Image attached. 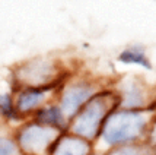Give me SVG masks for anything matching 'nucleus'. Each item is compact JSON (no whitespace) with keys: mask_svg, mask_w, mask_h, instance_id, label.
Instances as JSON below:
<instances>
[{"mask_svg":"<svg viewBox=\"0 0 156 155\" xmlns=\"http://www.w3.org/2000/svg\"><path fill=\"white\" fill-rule=\"evenodd\" d=\"M152 116L153 114L147 111H134L117 107L104 121L95 142V149L107 152L117 146L143 142Z\"/></svg>","mask_w":156,"mask_h":155,"instance_id":"f257e3e1","label":"nucleus"},{"mask_svg":"<svg viewBox=\"0 0 156 155\" xmlns=\"http://www.w3.org/2000/svg\"><path fill=\"white\" fill-rule=\"evenodd\" d=\"M117 107L118 100L114 89L105 85L69 120L67 132L95 145L105 119Z\"/></svg>","mask_w":156,"mask_h":155,"instance_id":"f03ea898","label":"nucleus"},{"mask_svg":"<svg viewBox=\"0 0 156 155\" xmlns=\"http://www.w3.org/2000/svg\"><path fill=\"white\" fill-rule=\"evenodd\" d=\"M72 75L53 57L37 56L20 61L10 69L15 88L19 87H48L61 85Z\"/></svg>","mask_w":156,"mask_h":155,"instance_id":"7ed1b4c3","label":"nucleus"},{"mask_svg":"<svg viewBox=\"0 0 156 155\" xmlns=\"http://www.w3.org/2000/svg\"><path fill=\"white\" fill-rule=\"evenodd\" d=\"M104 87L105 83L99 82L95 78H90L86 75L72 73L58 87L57 95H55V102L60 105L63 113L70 120Z\"/></svg>","mask_w":156,"mask_h":155,"instance_id":"20e7f679","label":"nucleus"},{"mask_svg":"<svg viewBox=\"0 0 156 155\" xmlns=\"http://www.w3.org/2000/svg\"><path fill=\"white\" fill-rule=\"evenodd\" d=\"M10 130L20 155H48L60 135V132L42 126L32 119L20 121Z\"/></svg>","mask_w":156,"mask_h":155,"instance_id":"39448f33","label":"nucleus"},{"mask_svg":"<svg viewBox=\"0 0 156 155\" xmlns=\"http://www.w3.org/2000/svg\"><path fill=\"white\" fill-rule=\"evenodd\" d=\"M118 100V107L134 111L156 113V97L152 89L139 76H122L111 83Z\"/></svg>","mask_w":156,"mask_h":155,"instance_id":"423d86ee","label":"nucleus"},{"mask_svg":"<svg viewBox=\"0 0 156 155\" xmlns=\"http://www.w3.org/2000/svg\"><path fill=\"white\" fill-rule=\"evenodd\" d=\"M60 85L48 87H19L15 89L13 102L20 121L29 120L45 104L54 101Z\"/></svg>","mask_w":156,"mask_h":155,"instance_id":"0eeeda50","label":"nucleus"},{"mask_svg":"<svg viewBox=\"0 0 156 155\" xmlns=\"http://www.w3.org/2000/svg\"><path fill=\"white\" fill-rule=\"evenodd\" d=\"M95 151V145L72 135L70 132H63L58 135L50 149L48 155H90Z\"/></svg>","mask_w":156,"mask_h":155,"instance_id":"6e6552de","label":"nucleus"},{"mask_svg":"<svg viewBox=\"0 0 156 155\" xmlns=\"http://www.w3.org/2000/svg\"><path fill=\"white\" fill-rule=\"evenodd\" d=\"M15 89L16 88L12 81V76L0 79V119L3 120L5 126H12V129L20 123L15 110Z\"/></svg>","mask_w":156,"mask_h":155,"instance_id":"1a4fd4ad","label":"nucleus"},{"mask_svg":"<svg viewBox=\"0 0 156 155\" xmlns=\"http://www.w3.org/2000/svg\"><path fill=\"white\" fill-rule=\"evenodd\" d=\"M32 120L38 121L42 126H47L50 129H54L57 132H66L69 126V119L66 117V114L63 113V110L60 108V105L54 101L45 104L44 107H41L35 116L32 117Z\"/></svg>","mask_w":156,"mask_h":155,"instance_id":"9d476101","label":"nucleus"},{"mask_svg":"<svg viewBox=\"0 0 156 155\" xmlns=\"http://www.w3.org/2000/svg\"><path fill=\"white\" fill-rule=\"evenodd\" d=\"M118 61L126 63V65H139V66L147 69V70L152 69V63L147 59L144 50L140 48L139 46H133V47L122 50L121 53L118 54Z\"/></svg>","mask_w":156,"mask_h":155,"instance_id":"9b49d317","label":"nucleus"},{"mask_svg":"<svg viewBox=\"0 0 156 155\" xmlns=\"http://www.w3.org/2000/svg\"><path fill=\"white\" fill-rule=\"evenodd\" d=\"M107 155H155L153 151L149 148L146 142H137V143H130V145H122L117 146L105 152Z\"/></svg>","mask_w":156,"mask_h":155,"instance_id":"f8f14e48","label":"nucleus"},{"mask_svg":"<svg viewBox=\"0 0 156 155\" xmlns=\"http://www.w3.org/2000/svg\"><path fill=\"white\" fill-rule=\"evenodd\" d=\"M0 155H20L19 148L15 142L10 132H3L0 130Z\"/></svg>","mask_w":156,"mask_h":155,"instance_id":"ddd939ff","label":"nucleus"},{"mask_svg":"<svg viewBox=\"0 0 156 155\" xmlns=\"http://www.w3.org/2000/svg\"><path fill=\"white\" fill-rule=\"evenodd\" d=\"M144 142L149 145V148L153 151V154L156 155V113L152 116L149 123V127H147V132H146V138H144Z\"/></svg>","mask_w":156,"mask_h":155,"instance_id":"4468645a","label":"nucleus"},{"mask_svg":"<svg viewBox=\"0 0 156 155\" xmlns=\"http://www.w3.org/2000/svg\"><path fill=\"white\" fill-rule=\"evenodd\" d=\"M90 155H107V154H105L104 151H98V149H95V151H94Z\"/></svg>","mask_w":156,"mask_h":155,"instance_id":"2eb2a0df","label":"nucleus"},{"mask_svg":"<svg viewBox=\"0 0 156 155\" xmlns=\"http://www.w3.org/2000/svg\"><path fill=\"white\" fill-rule=\"evenodd\" d=\"M3 126H5V123H3V120H2V119H0V130H2V129H3Z\"/></svg>","mask_w":156,"mask_h":155,"instance_id":"dca6fc26","label":"nucleus"}]
</instances>
